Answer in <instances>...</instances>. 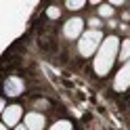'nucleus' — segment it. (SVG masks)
<instances>
[{"instance_id":"3","label":"nucleus","mask_w":130,"mask_h":130,"mask_svg":"<svg viewBox=\"0 0 130 130\" xmlns=\"http://www.w3.org/2000/svg\"><path fill=\"white\" fill-rule=\"evenodd\" d=\"M21 116H23L21 105H9V107H4V111H2V124L17 128V126H19Z\"/></svg>"},{"instance_id":"14","label":"nucleus","mask_w":130,"mask_h":130,"mask_svg":"<svg viewBox=\"0 0 130 130\" xmlns=\"http://www.w3.org/2000/svg\"><path fill=\"white\" fill-rule=\"evenodd\" d=\"M13 130H27V126H25V124H23V126H21V124H19V126H17V128H13Z\"/></svg>"},{"instance_id":"7","label":"nucleus","mask_w":130,"mask_h":130,"mask_svg":"<svg viewBox=\"0 0 130 130\" xmlns=\"http://www.w3.org/2000/svg\"><path fill=\"white\" fill-rule=\"evenodd\" d=\"M4 90H6V94L17 96V94L23 92V82H21L19 78H9V80H6V84H4Z\"/></svg>"},{"instance_id":"13","label":"nucleus","mask_w":130,"mask_h":130,"mask_svg":"<svg viewBox=\"0 0 130 130\" xmlns=\"http://www.w3.org/2000/svg\"><path fill=\"white\" fill-rule=\"evenodd\" d=\"M90 25H92V29H96V27L101 25V21L99 19H90Z\"/></svg>"},{"instance_id":"5","label":"nucleus","mask_w":130,"mask_h":130,"mask_svg":"<svg viewBox=\"0 0 130 130\" xmlns=\"http://www.w3.org/2000/svg\"><path fill=\"white\" fill-rule=\"evenodd\" d=\"M82 27H84V21L82 19H80V17H71L63 25V34H65V38H69V40L82 38V36H80V34H82Z\"/></svg>"},{"instance_id":"6","label":"nucleus","mask_w":130,"mask_h":130,"mask_svg":"<svg viewBox=\"0 0 130 130\" xmlns=\"http://www.w3.org/2000/svg\"><path fill=\"white\" fill-rule=\"evenodd\" d=\"M25 126L27 130H44V116L42 113H36L31 111L25 116Z\"/></svg>"},{"instance_id":"11","label":"nucleus","mask_w":130,"mask_h":130,"mask_svg":"<svg viewBox=\"0 0 130 130\" xmlns=\"http://www.w3.org/2000/svg\"><path fill=\"white\" fill-rule=\"evenodd\" d=\"M65 6H67L69 11H78V9H82V6H84V0H74V2L69 0V2H65Z\"/></svg>"},{"instance_id":"9","label":"nucleus","mask_w":130,"mask_h":130,"mask_svg":"<svg viewBox=\"0 0 130 130\" xmlns=\"http://www.w3.org/2000/svg\"><path fill=\"white\" fill-rule=\"evenodd\" d=\"M51 130H74V128H71V124L67 120H59V122H55L51 126Z\"/></svg>"},{"instance_id":"12","label":"nucleus","mask_w":130,"mask_h":130,"mask_svg":"<svg viewBox=\"0 0 130 130\" xmlns=\"http://www.w3.org/2000/svg\"><path fill=\"white\" fill-rule=\"evenodd\" d=\"M46 15H48L51 19H59V9H57V6H51V9L46 11Z\"/></svg>"},{"instance_id":"8","label":"nucleus","mask_w":130,"mask_h":130,"mask_svg":"<svg viewBox=\"0 0 130 130\" xmlns=\"http://www.w3.org/2000/svg\"><path fill=\"white\" fill-rule=\"evenodd\" d=\"M120 59L122 61H130V40H124L120 46Z\"/></svg>"},{"instance_id":"2","label":"nucleus","mask_w":130,"mask_h":130,"mask_svg":"<svg viewBox=\"0 0 130 130\" xmlns=\"http://www.w3.org/2000/svg\"><path fill=\"white\" fill-rule=\"evenodd\" d=\"M101 44H103V34L99 29H88V31L82 34V38H80L78 51H80L82 57H90L101 48Z\"/></svg>"},{"instance_id":"10","label":"nucleus","mask_w":130,"mask_h":130,"mask_svg":"<svg viewBox=\"0 0 130 130\" xmlns=\"http://www.w3.org/2000/svg\"><path fill=\"white\" fill-rule=\"evenodd\" d=\"M99 15H101V17H111V15H113V6L111 4H101L99 6Z\"/></svg>"},{"instance_id":"1","label":"nucleus","mask_w":130,"mask_h":130,"mask_svg":"<svg viewBox=\"0 0 130 130\" xmlns=\"http://www.w3.org/2000/svg\"><path fill=\"white\" fill-rule=\"evenodd\" d=\"M118 51H120V40L116 36H109V38L103 40V44L96 51V57H94V71L99 76H105L111 69L113 61L118 57Z\"/></svg>"},{"instance_id":"15","label":"nucleus","mask_w":130,"mask_h":130,"mask_svg":"<svg viewBox=\"0 0 130 130\" xmlns=\"http://www.w3.org/2000/svg\"><path fill=\"white\" fill-rule=\"evenodd\" d=\"M0 130H9V126H6V124H2V126H0Z\"/></svg>"},{"instance_id":"4","label":"nucleus","mask_w":130,"mask_h":130,"mask_svg":"<svg viewBox=\"0 0 130 130\" xmlns=\"http://www.w3.org/2000/svg\"><path fill=\"white\" fill-rule=\"evenodd\" d=\"M128 86H130V61H126L124 65H122V69L118 71L116 80H113V88H116L118 92L126 90Z\"/></svg>"}]
</instances>
